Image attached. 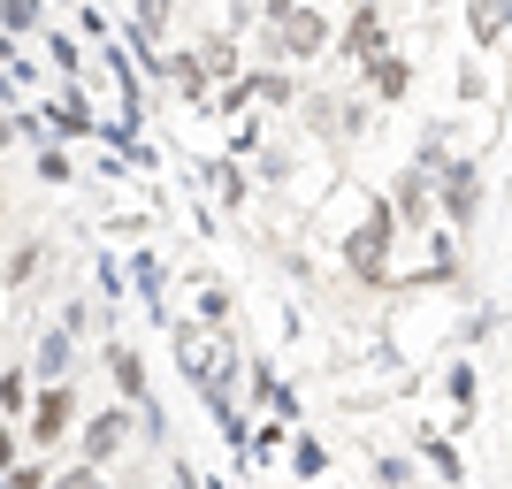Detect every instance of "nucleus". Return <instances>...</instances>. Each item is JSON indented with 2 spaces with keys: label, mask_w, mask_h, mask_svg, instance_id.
Instances as JSON below:
<instances>
[{
  "label": "nucleus",
  "mask_w": 512,
  "mask_h": 489,
  "mask_svg": "<svg viewBox=\"0 0 512 489\" xmlns=\"http://www.w3.org/2000/svg\"><path fill=\"white\" fill-rule=\"evenodd\" d=\"M467 23H474V39H505V0H474V8H467Z\"/></svg>",
  "instance_id": "nucleus-8"
},
{
  "label": "nucleus",
  "mask_w": 512,
  "mask_h": 489,
  "mask_svg": "<svg viewBox=\"0 0 512 489\" xmlns=\"http://www.w3.org/2000/svg\"><path fill=\"white\" fill-rule=\"evenodd\" d=\"M360 8H375V16H383V8H390V0H360Z\"/></svg>",
  "instance_id": "nucleus-16"
},
{
  "label": "nucleus",
  "mask_w": 512,
  "mask_h": 489,
  "mask_svg": "<svg viewBox=\"0 0 512 489\" xmlns=\"http://www.w3.org/2000/svg\"><path fill=\"white\" fill-rule=\"evenodd\" d=\"M23 413H31V444L54 451L69 436V421H77V398H69V383H54V390H39V398L23 405Z\"/></svg>",
  "instance_id": "nucleus-2"
},
{
  "label": "nucleus",
  "mask_w": 512,
  "mask_h": 489,
  "mask_svg": "<svg viewBox=\"0 0 512 489\" xmlns=\"http://www.w3.org/2000/svg\"><path fill=\"white\" fill-rule=\"evenodd\" d=\"M31 367H39L46 383H62V375H69V329H46V337H39V360H31Z\"/></svg>",
  "instance_id": "nucleus-7"
},
{
  "label": "nucleus",
  "mask_w": 512,
  "mask_h": 489,
  "mask_svg": "<svg viewBox=\"0 0 512 489\" xmlns=\"http://www.w3.org/2000/svg\"><path fill=\"white\" fill-rule=\"evenodd\" d=\"M123 444H130V413H123V405H107V413L85 421V467H107Z\"/></svg>",
  "instance_id": "nucleus-3"
},
{
  "label": "nucleus",
  "mask_w": 512,
  "mask_h": 489,
  "mask_svg": "<svg viewBox=\"0 0 512 489\" xmlns=\"http://www.w3.org/2000/svg\"><path fill=\"white\" fill-rule=\"evenodd\" d=\"M107 367H115L123 398H138V390H146V375H138V352H123V344H115V352H107Z\"/></svg>",
  "instance_id": "nucleus-9"
},
{
  "label": "nucleus",
  "mask_w": 512,
  "mask_h": 489,
  "mask_svg": "<svg viewBox=\"0 0 512 489\" xmlns=\"http://www.w3.org/2000/svg\"><path fill=\"white\" fill-rule=\"evenodd\" d=\"M344 54H352V62L383 54V16H375V8H360V16H352V31H344Z\"/></svg>",
  "instance_id": "nucleus-6"
},
{
  "label": "nucleus",
  "mask_w": 512,
  "mask_h": 489,
  "mask_svg": "<svg viewBox=\"0 0 512 489\" xmlns=\"http://www.w3.org/2000/svg\"><path fill=\"white\" fill-rule=\"evenodd\" d=\"M444 207H451V222L467 230L474 214H482V169H467V161H459V169L444 176Z\"/></svg>",
  "instance_id": "nucleus-5"
},
{
  "label": "nucleus",
  "mask_w": 512,
  "mask_h": 489,
  "mask_svg": "<svg viewBox=\"0 0 512 489\" xmlns=\"http://www.w3.org/2000/svg\"><path fill=\"white\" fill-rule=\"evenodd\" d=\"M367 85H375V92H383V100H406V92H413V62H406V54H390V46H383V54H367Z\"/></svg>",
  "instance_id": "nucleus-4"
},
{
  "label": "nucleus",
  "mask_w": 512,
  "mask_h": 489,
  "mask_svg": "<svg viewBox=\"0 0 512 489\" xmlns=\"http://www.w3.org/2000/svg\"><path fill=\"white\" fill-rule=\"evenodd\" d=\"M16 467V436H8V428H0V474Z\"/></svg>",
  "instance_id": "nucleus-15"
},
{
  "label": "nucleus",
  "mask_w": 512,
  "mask_h": 489,
  "mask_svg": "<svg viewBox=\"0 0 512 489\" xmlns=\"http://www.w3.org/2000/svg\"><path fill=\"white\" fill-rule=\"evenodd\" d=\"M31 405V383H23L16 367H0V413H23Z\"/></svg>",
  "instance_id": "nucleus-10"
},
{
  "label": "nucleus",
  "mask_w": 512,
  "mask_h": 489,
  "mask_svg": "<svg viewBox=\"0 0 512 489\" xmlns=\"http://www.w3.org/2000/svg\"><path fill=\"white\" fill-rule=\"evenodd\" d=\"M0 16H8V31H31V23H39V0H0Z\"/></svg>",
  "instance_id": "nucleus-11"
},
{
  "label": "nucleus",
  "mask_w": 512,
  "mask_h": 489,
  "mask_svg": "<svg viewBox=\"0 0 512 489\" xmlns=\"http://www.w3.org/2000/svg\"><path fill=\"white\" fill-rule=\"evenodd\" d=\"M8 138H16V123H0V146H8Z\"/></svg>",
  "instance_id": "nucleus-17"
},
{
  "label": "nucleus",
  "mask_w": 512,
  "mask_h": 489,
  "mask_svg": "<svg viewBox=\"0 0 512 489\" xmlns=\"http://www.w3.org/2000/svg\"><path fill=\"white\" fill-rule=\"evenodd\" d=\"M54 489H100V467H77V474H62Z\"/></svg>",
  "instance_id": "nucleus-14"
},
{
  "label": "nucleus",
  "mask_w": 512,
  "mask_h": 489,
  "mask_svg": "<svg viewBox=\"0 0 512 489\" xmlns=\"http://www.w3.org/2000/svg\"><path fill=\"white\" fill-rule=\"evenodd\" d=\"M31 268H39V245H16V260H8V283H23Z\"/></svg>",
  "instance_id": "nucleus-12"
},
{
  "label": "nucleus",
  "mask_w": 512,
  "mask_h": 489,
  "mask_svg": "<svg viewBox=\"0 0 512 489\" xmlns=\"http://www.w3.org/2000/svg\"><path fill=\"white\" fill-rule=\"evenodd\" d=\"M39 176H46V184H69V161H62L54 146H46V153H39Z\"/></svg>",
  "instance_id": "nucleus-13"
},
{
  "label": "nucleus",
  "mask_w": 512,
  "mask_h": 489,
  "mask_svg": "<svg viewBox=\"0 0 512 489\" xmlns=\"http://www.w3.org/2000/svg\"><path fill=\"white\" fill-rule=\"evenodd\" d=\"M0 489H8V474H0Z\"/></svg>",
  "instance_id": "nucleus-18"
},
{
  "label": "nucleus",
  "mask_w": 512,
  "mask_h": 489,
  "mask_svg": "<svg viewBox=\"0 0 512 489\" xmlns=\"http://www.w3.org/2000/svg\"><path fill=\"white\" fill-rule=\"evenodd\" d=\"M268 23H276V54H283V62H314L321 46H329V23H321L306 0H291V8L268 16Z\"/></svg>",
  "instance_id": "nucleus-1"
}]
</instances>
